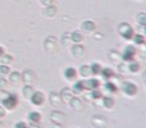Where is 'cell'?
Returning <instances> with one entry per match:
<instances>
[{"instance_id": "cell-1", "label": "cell", "mask_w": 146, "mask_h": 128, "mask_svg": "<svg viewBox=\"0 0 146 128\" xmlns=\"http://www.w3.org/2000/svg\"><path fill=\"white\" fill-rule=\"evenodd\" d=\"M118 31H119L122 37H124L126 40H129V38H132L135 36L133 30H132V27L128 25V23H122V25L119 26Z\"/></svg>"}, {"instance_id": "cell-2", "label": "cell", "mask_w": 146, "mask_h": 128, "mask_svg": "<svg viewBox=\"0 0 146 128\" xmlns=\"http://www.w3.org/2000/svg\"><path fill=\"white\" fill-rule=\"evenodd\" d=\"M18 104V97L14 94H9L7 97L3 100V106L7 109H14Z\"/></svg>"}, {"instance_id": "cell-3", "label": "cell", "mask_w": 146, "mask_h": 128, "mask_svg": "<svg viewBox=\"0 0 146 128\" xmlns=\"http://www.w3.org/2000/svg\"><path fill=\"white\" fill-rule=\"evenodd\" d=\"M135 55H136V50H135V48L133 46H128V48H126V50H124L123 59L126 62H133Z\"/></svg>"}, {"instance_id": "cell-4", "label": "cell", "mask_w": 146, "mask_h": 128, "mask_svg": "<svg viewBox=\"0 0 146 128\" xmlns=\"http://www.w3.org/2000/svg\"><path fill=\"white\" fill-rule=\"evenodd\" d=\"M123 90H124V92H126L127 95H129V96H133V95H136V94H137L136 85H133L132 82H126V83H124Z\"/></svg>"}, {"instance_id": "cell-5", "label": "cell", "mask_w": 146, "mask_h": 128, "mask_svg": "<svg viewBox=\"0 0 146 128\" xmlns=\"http://www.w3.org/2000/svg\"><path fill=\"white\" fill-rule=\"evenodd\" d=\"M44 100H45L44 94L40 92V91L33 92V95L31 96V101H32V104H35V105H41V104L44 103Z\"/></svg>"}, {"instance_id": "cell-6", "label": "cell", "mask_w": 146, "mask_h": 128, "mask_svg": "<svg viewBox=\"0 0 146 128\" xmlns=\"http://www.w3.org/2000/svg\"><path fill=\"white\" fill-rule=\"evenodd\" d=\"M40 119H41V115L38 111H32V113L28 114V121L32 124H37L40 122Z\"/></svg>"}, {"instance_id": "cell-7", "label": "cell", "mask_w": 146, "mask_h": 128, "mask_svg": "<svg viewBox=\"0 0 146 128\" xmlns=\"http://www.w3.org/2000/svg\"><path fill=\"white\" fill-rule=\"evenodd\" d=\"M100 86V81L98 80H88L87 82H85V88H90V90H95Z\"/></svg>"}, {"instance_id": "cell-8", "label": "cell", "mask_w": 146, "mask_h": 128, "mask_svg": "<svg viewBox=\"0 0 146 128\" xmlns=\"http://www.w3.org/2000/svg\"><path fill=\"white\" fill-rule=\"evenodd\" d=\"M64 76H66V78H68V80H74L76 76H77V70L72 67H68L64 70Z\"/></svg>"}, {"instance_id": "cell-9", "label": "cell", "mask_w": 146, "mask_h": 128, "mask_svg": "<svg viewBox=\"0 0 146 128\" xmlns=\"http://www.w3.org/2000/svg\"><path fill=\"white\" fill-rule=\"evenodd\" d=\"M100 73L103 74V77L105 78V80H109V78H111L114 76V72L110 69V68H105V69H101Z\"/></svg>"}, {"instance_id": "cell-10", "label": "cell", "mask_w": 146, "mask_h": 128, "mask_svg": "<svg viewBox=\"0 0 146 128\" xmlns=\"http://www.w3.org/2000/svg\"><path fill=\"white\" fill-rule=\"evenodd\" d=\"M82 90H85V82H83V81H78V82H76L74 87H73L74 94H80Z\"/></svg>"}, {"instance_id": "cell-11", "label": "cell", "mask_w": 146, "mask_h": 128, "mask_svg": "<svg viewBox=\"0 0 146 128\" xmlns=\"http://www.w3.org/2000/svg\"><path fill=\"white\" fill-rule=\"evenodd\" d=\"M100 70H101L100 64H98V63H92V64H91V67H90V72L91 73H94V74H99V73H100Z\"/></svg>"}, {"instance_id": "cell-12", "label": "cell", "mask_w": 146, "mask_h": 128, "mask_svg": "<svg viewBox=\"0 0 146 128\" xmlns=\"http://www.w3.org/2000/svg\"><path fill=\"white\" fill-rule=\"evenodd\" d=\"M105 88H106V90H109L110 92H117L115 85H113L111 82H106V83H105Z\"/></svg>"}, {"instance_id": "cell-13", "label": "cell", "mask_w": 146, "mask_h": 128, "mask_svg": "<svg viewBox=\"0 0 146 128\" xmlns=\"http://www.w3.org/2000/svg\"><path fill=\"white\" fill-rule=\"evenodd\" d=\"M114 104V100L111 97H105L104 99V105L106 106V108H111Z\"/></svg>"}, {"instance_id": "cell-14", "label": "cell", "mask_w": 146, "mask_h": 128, "mask_svg": "<svg viewBox=\"0 0 146 128\" xmlns=\"http://www.w3.org/2000/svg\"><path fill=\"white\" fill-rule=\"evenodd\" d=\"M140 69V64L136 63V62H131V65H129V70L131 72H137Z\"/></svg>"}, {"instance_id": "cell-15", "label": "cell", "mask_w": 146, "mask_h": 128, "mask_svg": "<svg viewBox=\"0 0 146 128\" xmlns=\"http://www.w3.org/2000/svg\"><path fill=\"white\" fill-rule=\"evenodd\" d=\"M133 37H135V42H136V44H139V45L144 44V41H145V37H144V36L136 35V36H133Z\"/></svg>"}, {"instance_id": "cell-16", "label": "cell", "mask_w": 146, "mask_h": 128, "mask_svg": "<svg viewBox=\"0 0 146 128\" xmlns=\"http://www.w3.org/2000/svg\"><path fill=\"white\" fill-rule=\"evenodd\" d=\"M101 96H103V94H101L99 90H92V97L94 99H100Z\"/></svg>"}, {"instance_id": "cell-17", "label": "cell", "mask_w": 146, "mask_h": 128, "mask_svg": "<svg viewBox=\"0 0 146 128\" xmlns=\"http://www.w3.org/2000/svg\"><path fill=\"white\" fill-rule=\"evenodd\" d=\"M88 70H90V68H87V67L81 68V73H82V76H86V74H88V73H91V72H88Z\"/></svg>"}, {"instance_id": "cell-18", "label": "cell", "mask_w": 146, "mask_h": 128, "mask_svg": "<svg viewBox=\"0 0 146 128\" xmlns=\"http://www.w3.org/2000/svg\"><path fill=\"white\" fill-rule=\"evenodd\" d=\"M15 128H28V127L26 126L25 122H18V123L15 124Z\"/></svg>"}, {"instance_id": "cell-19", "label": "cell", "mask_w": 146, "mask_h": 128, "mask_svg": "<svg viewBox=\"0 0 146 128\" xmlns=\"http://www.w3.org/2000/svg\"><path fill=\"white\" fill-rule=\"evenodd\" d=\"M8 70H9V69H8L7 67H0V73H3V74H7Z\"/></svg>"}, {"instance_id": "cell-20", "label": "cell", "mask_w": 146, "mask_h": 128, "mask_svg": "<svg viewBox=\"0 0 146 128\" xmlns=\"http://www.w3.org/2000/svg\"><path fill=\"white\" fill-rule=\"evenodd\" d=\"M4 114H5V113H4V109L0 106V117H4Z\"/></svg>"}, {"instance_id": "cell-21", "label": "cell", "mask_w": 146, "mask_h": 128, "mask_svg": "<svg viewBox=\"0 0 146 128\" xmlns=\"http://www.w3.org/2000/svg\"><path fill=\"white\" fill-rule=\"evenodd\" d=\"M3 55H4V49L0 46V56H3Z\"/></svg>"}]
</instances>
